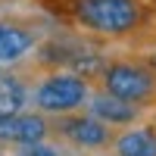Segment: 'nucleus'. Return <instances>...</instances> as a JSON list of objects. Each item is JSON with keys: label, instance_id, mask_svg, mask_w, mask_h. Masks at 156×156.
I'll return each instance as SVG.
<instances>
[{"label": "nucleus", "instance_id": "obj_1", "mask_svg": "<svg viewBox=\"0 0 156 156\" xmlns=\"http://www.w3.org/2000/svg\"><path fill=\"white\" fill-rule=\"evenodd\" d=\"M34 6L62 28L97 41H137L156 22L147 0H34Z\"/></svg>", "mask_w": 156, "mask_h": 156}, {"label": "nucleus", "instance_id": "obj_2", "mask_svg": "<svg viewBox=\"0 0 156 156\" xmlns=\"http://www.w3.org/2000/svg\"><path fill=\"white\" fill-rule=\"evenodd\" d=\"M90 87H100L140 109H156V69H150L137 53L106 56V66Z\"/></svg>", "mask_w": 156, "mask_h": 156}, {"label": "nucleus", "instance_id": "obj_3", "mask_svg": "<svg viewBox=\"0 0 156 156\" xmlns=\"http://www.w3.org/2000/svg\"><path fill=\"white\" fill-rule=\"evenodd\" d=\"M41 75L31 81L28 103L34 109H41L44 115H62L84 109V103L90 97V81L81 75H75L72 69H37Z\"/></svg>", "mask_w": 156, "mask_h": 156}, {"label": "nucleus", "instance_id": "obj_4", "mask_svg": "<svg viewBox=\"0 0 156 156\" xmlns=\"http://www.w3.org/2000/svg\"><path fill=\"white\" fill-rule=\"evenodd\" d=\"M50 137H56L59 144H66L72 150L103 153V150H109L112 137H115V128L100 122L87 109H75V112L50 115Z\"/></svg>", "mask_w": 156, "mask_h": 156}, {"label": "nucleus", "instance_id": "obj_5", "mask_svg": "<svg viewBox=\"0 0 156 156\" xmlns=\"http://www.w3.org/2000/svg\"><path fill=\"white\" fill-rule=\"evenodd\" d=\"M50 137V115L41 109H22L16 115L0 119V144L3 147H25Z\"/></svg>", "mask_w": 156, "mask_h": 156}, {"label": "nucleus", "instance_id": "obj_6", "mask_svg": "<svg viewBox=\"0 0 156 156\" xmlns=\"http://www.w3.org/2000/svg\"><path fill=\"white\" fill-rule=\"evenodd\" d=\"M41 41V31L19 19H0V66L19 62Z\"/></svg>", "mask_w": 156, "mask_h": 156}, {"label": "nucleus", "instance_id": "obj_7", "mask_svg": "<svg viewBox=\"0 0 156 156\" xmlns=\"http://www.w3.org/2000/svg\"><path fill=\"white\" fill-rule=\"evenodd\" d=\"M84 109H87L90 115H97L100 122L112 125V128L134 125V122L144 119V112H147V109L134 106V103H125V100L112 97V94H106V90H100V87H90V97H87V103H84Z\"/></svg>", "mask_w": 156, "mask_h": 156}, {"label": "nucleus", "instance_id": "obj_8", "mask_svg": "<svg viewBox=\"0 0 156 156\" xmlns=\"http://www.w3.org/2000/svg\"><path fill=\"white\" fill-rule=\"evenodd\" d=\"M112 156H156V122H134L115 128L109 144Z\"/></svg>", "mask_w": 156, "mask_h": 156}, {"label": "nucleus", "instance_id": "obj_9", "mask_svg": "<svg viewBox=\"0 0 156 156\" xmlns=\"http://www.w3.org/2000/svg\"><path fill=\"white\" fill-rule=\"evenodd\" d=\"M28 90H31V78L22 75L19 69L0 66V119L16 115L28 106Z\"/></svg>", "mask_w": 156, "mask_h": 156}, {"label": "nucleus", "instance_id": "obj_10", "mask_svg": "<svg viewBox=\"0 0 156 156\" xmlns=\"http://www.w3.org/2000/svg\"><path fill=\"white\" fill-rule=\"evenodd\" d=\"M19 156H66V153L59 147H53V144H47V140H37V144L19 147Z\"/></svg>", "mask_w": 156, "mask_h": 156}, {"label": "nucleus", "instance_id": "obj_11", "mask_svg": "<svg viewBox=\"0 0 156 156\" xmlns=\"http://www.w3.org/2000/svg\"><path fill=\"white\" fill-rule=\"evenodd\" d=\"M137 56L144 59V62H147L150 69H156V50H144V53H137Z\"/></svg>", "mask_w": 156, "mask_h": 156}, {"label": "nucleus", "instance_id": "obj_12", "mask_svg": "<svg viewBox=\"0 0 156 156\" xmlns=\"http://www.w3.org/2000/svg\"><path fill=\"white\" fill-rule=\"evenodd\" d=\"M147 3H150V9H153V19H156V0H147Z\"/></svg>", "mask_w": 156, "mask_h": 156}, {"label": "nucleus", "instance_id": "obj_13", "mask_svg": "<svg viewBox=\"0 0 156 156\" xmlns=\"http://www.w3.org/2000/svg\"><path fill=\"white\" fill-rule=\"evenodd\" d=\"M0 156H3V144H0Z\"/></svg>", "mask_w": 156, "mask_h": 156}]
</instances>
